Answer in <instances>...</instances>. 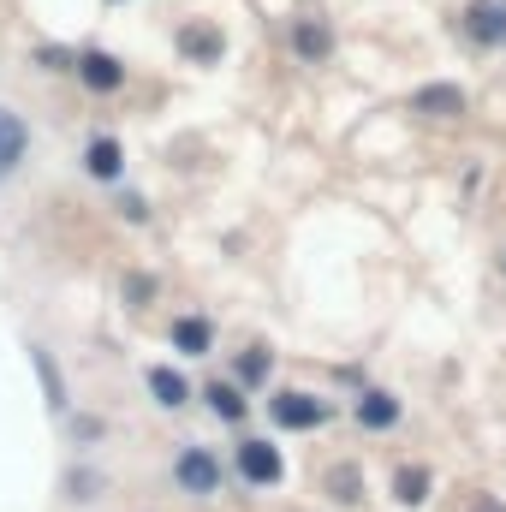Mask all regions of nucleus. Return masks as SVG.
I'll list each match as a JSON object with an SVG mask.
<instances>
[{
	"label": "nucleus",
	"instance_id": "nucleus-1",
	"mask_svg": "<svg viewBox=\"0 0 506 512\" xmlns=\"http://www.w3.org/2000/svg\"><path fill=\"white\" fill-rule=\"evenodd\" d=\"M173 483H179L185 495H215V489H221V459H215L209 447H185V453L173 459Z\"/></svg>",
	"mask_w": 506,
	"mask_h": 512
},
{
	"label": "nucleus",
	"instance_id": "nucleus-2",
	"mask_svg": "<svg viewBox=\"0 0 506 512\" xmlns=\"http://www.w3.org/2000/svg\"><path fill=\"white\" fill-rule=\"evenodd\" d=\"M268 411H274L280 429H316V423H328V405L310 399V393H274Z\"/></svg>",
	"mask_w": 506,
	"mask_h": 512
},
{
	"label": "nucleus",
	"instance_id": "nucleus-3",
	"mask_svg": "<svg viewBox=\"0 0 506 512\" xmlns=\"http://www.w3.org/2000/svg\"><path fill=\"white\" fill-rule=\"evenodd\" d=\"M465 36L483 48H506V0H471L465 12Z\"/></svg>",
	"mask_w": 506,
	"mask_h": 512
},
{
	"label": "nucleus",
	"instance_id": "nucleus-4",
	"mask_svg": "<svg viewBox=\"0 0 506 512\" xmlns=\"http://www.w3.org/2000/svg\"><path fill=\"white\" fill-rule=\"evenodd\" d=\"M72 72H78V78H84V84H90V90H102V96H108V90H120V84H126V66H120V60H114V54H102V48H84V54H78V66H72Z\"/></svg>",
	"mask_w": 506,
	"mask_h": 512
},
{
	"label": "nucleus",
	"instance_id": "nucleus-5",
	"mask_svg": "<svg viewBox=\"0 0 506 512\" xmlns=\"http://www.w3.org/2000/svg\"><path fill=\"white\" fill-rule=\"evenodd\" d=\"M239 471H245V483L268 489V483H280V453L268 441H239Z\"/></svg>",
	"mask_w": 506,
	"mask_h": 512
},
{
	"label": "nucleus",
	"instance_id": "nucleus-6",
	"mask_svg": "<svg viewBox=\"0 0 506 512\" xmlns=\"http://www.w3.org/2000/svg\"><path fill=\"white\" fill-rule=\"evenodd\" d=\"M24 149H30V131H24V120H18L12 108H0V179L24 161Z\"/></svg>",
	"mask_w": 506,
	"mask_h": 512
},
{
	"label": "nucleus",
	"instance_id": "nucleus-7",
	"mask_svg": "<svg viewBox=\"0 0 506 512\" xmlns=\"http://www.w3.org/2000/svg\"><path fill=\"white\" fill-rule=\"evenodd\" d=\"M30 364H36V382L48 393V411H66V376H60V364H54L42 346H30Z\"/></svg>",
	"mask_w": 506,
	"mask_h": 512
},
{
	"label": "nucleus",
	"instance_id": "nucleus-8",
	"mask_svg": "<svg viewBox=\"0 0 506 512\" xmlns=\"http://www.w3.org/2000/svg\"><path fill=\"white\" fill-rule=\"evenodd\" d=\"M411 108H417V114H465V90H453V84H429V90L411 96Z\"/></svg>",
	"mask_w": 506,
	"mask_h": 512
},
{
	"label": "nucleus",
	"instance_id": "nucleus-9",
	"mask_svg": "<svg viewBox=\"0 0 506 512\" xmlns=\"http://www.w3.org/2000/svg\"><path fill=\"white\" fill-rule=\"evenodd\" d=\"M84 167H90L96 179H120V173H126V155H120L114 137H96V143L84 149Z\"/></svg>",
	"mask_w": 506,
	"mask_h": 512
},
{
	"label": "nucleus",
	"instance_id": "nucleus-10",
	"mask_svg": "<svg viewBox=\"0 0 506 512\" xmlns=\"http://www.w3.org/2000/svg\"><path fill=\"white\" fill-rule=\"evenodd\" d=\"M358 423H364V429H393V423H399V399H393V393H364V399H358Z\"/></svg>",
	"mask_w": 506,
	"mask_h": 512
},
{
	"label": "nucleus",
	"instance_id": "nucleus-11",
	"mask_svg": "<svg viewBox=\"0 0 506 512\" xmlns=\"http://www.w3.org/2000/svg\"><path fill=\"white\" fill-rule=\"evenodd\" d=\"M149 393H155V405H167V411H179V405L191 399V387L179 382L173 370H149Z\"/></svg>",
	"mask_w": 506,
	"mask_h": 512
},
{
	"label": "nucleus",
	"instance_id": "nucleus-12",
	"mask_svg": "<svg viewBox=\"0 0 506 512\" xmlns=\"http://www.w3.org/2000/svg\"><path fill=\"white\" fill-rule=\"evenodd\" d=\"M173 346H179V352H191V358H203V352H209V322H197V316L173 322Z\"/></svg>",
	"mask_w": 506,
	"mask_h": 512
},
{
	"label": "nucleus",
	"instance_id": "nucleus-13",
	"mask_svg": "<svg viewBox=\"0 0 506 512\" xmlns=\"http://www.w3.org/2000/svg\"><path fill=\"white\" fill-rule=\"evenodd\" d=\"M209 411L227 417V423H239V417H245V393H239L233 382H215L209 387Z\"/></svg>",
	"mask_w": 506,
	"mask_h": 512
},
{
	"label": "nucleus",
	"instance_id": "nucleus-14",
	"mask_svg": "<svg viewBox=\"0 0 506 512\" xmlns=\"http://www.w3.org/2000/svg\"><path fill=\"white\" fill-rule=\"evenodd\" d=\"M179 48H185L191 60H221V36H215V30H203V24H191V30L179 36Z\"/></svg>",
	"mask_w": 506,
	"mask_h": 512
},
{
	"label": "nucleus",
	"instance_id": "nucleus-15",
	"mask_svg": "<svg viewBox=\"0 0 506 512\" xmlns=\"http://www.w3.org/2000/svg\"><path fill=\"white\" fill-rule=\"evenodd\" d=\"M393 495H399L405 507L429 501V471H399V477H393Z\"/></svg>",
	"mask_w": 506,
	"mask_h": 512
},
{
	"label": "nucleus",
	"instance_id": "nucleus-16",
	"mask_svg": "<svg viewBox=\"0 0 506 512\" xmlns=\"http://www.w3.org/2000/svg\"><path fill=\"white\" fill-rule=\"evenodd\" d=\"M328 489H334V501H346V507H352V501H358V471H352V465L328 471Z\"/></svg>",
	"mask_w": 506,
	"mask_h": 512
},
{
	"label": "nucleus",
	"instance_id": "nucleus-17",
	"mask_svg": "<svg viewBox=\"0 0 506 512\" xmlns=\"http://www.w3.org/2000/svg\"><path fill=\"white\" fill-rule=\"evenodd\" d=\"M298 54H304V60H322V54H328V30H310V24H304V30H298Z\"/></svg>",
	"mask_w": 506,
	"mask_h": 512
},
{
	"label": "nucleus",
	"instance_id": "nucleus-18",
	"mask_svg": "<svg viewBox=\"0 0 506 512\" xmlns=\"http://www.w3.org/2000/svg\"><path fill=\"white\" fill-rule=\"evenodd\" d=\"M239 376H245V382H262V376H268V358H262V352H245V358H239Z\"/></svg>",
	"mask_w": 506,
	"mask_h": 512
},
{
	"label": "nucleus",
	"instance_id": "nucleus-19",
	"mask_svg": "<svg viewBox=\"0 0 506 512\" xmlns=\"http://www.w3.org/2000/svg\"><path fill=\"white\" fill-rule=\"evenodd\" d=\"M477 512H501V507H495V501H483V507H477Z\"/></svg>",
	"mask_w": 506,
	"mask_h": 512
},
{
	"label": "nucleus",
	"instance_id": "nucleus-20",
	"mask_svg": "<svg viewBox=\"0 0 506 512\" xmlns=\"http://www.w3.org/2000/svg\"><path fill=\"white\" fill-rule=\"evenodd\" d=\"M501 268H506V251H501Z\"/></svg>",
	"mask_w": 506,
	"mask_h": 512
}]
</instances>
